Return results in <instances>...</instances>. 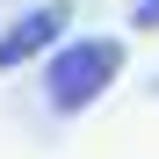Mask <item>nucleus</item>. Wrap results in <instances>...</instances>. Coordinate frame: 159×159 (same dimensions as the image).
<instances>
[{
    "label": "nucleus",
    "mask_w": 159,
    "mask_h": 159,
    "mask_svg": "<svg viewBox=\"0 0 159 159\" xmlns=\"http://www.w3.org/2000/svg\"><path fill=\"white\" fill-rule=\"evenodd\" d=\"M123 80V36H65L43 65V101L58 116H87Z\"/></svg>",
    "instance_id": "f257e3e1"
},
{
    "label": "nucleus",
    "mask_w": 159,
    "mask_h": 159,
    "mask_svg": "<svg viewBox=\"0 0 159 159\" xmlns=\"http://www.w3.org/2000/svg\"><path fill=\"white\" fill-rule=\"evenodd\" d=\"M58 43H65V7H29V15H15L7 29H0V72L29 65V58H43V51H58Z\"/></svg>",
    "instance_id": "f03ea898"
},
{
    "label": "nucleus",
    "mask_w": 159,
    "mask_h": 159,
    "mask_svg": "<svg viewBox=\"0 0 159 159\" xmlns=\"http://www.w3.org/2000/svg\"><path fill=\"white\" fill-rule=\"evenodd\" d=\"M130 29H138V36L159 29V0H130Z\"/></svg>",
    "instance_id": "7ed1b4c3"
}]
</instances>
